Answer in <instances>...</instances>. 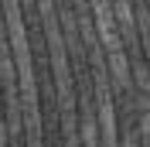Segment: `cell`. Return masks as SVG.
Instances as JSON below:
<instances>
[{
	"instance_id": "1",
	"label": "cell",
	"mask_w": 150,
	"mask_h": 147,
	"mask_svg": "<svg viewBox=\"0 0 150 147\" xmlns=\"http://www.w3.org/2000/svg\"><path fill=\"white\" fill-rule=\"evenodd\" d=\"M89 10H92V24H96V38L106 51H116L123 48V31H120V21L112 14V4L109 0H89Z\"/></svg>"
},
{
	"instance_id": "2",
	"label": "cell",
	"mask_w": 150,
	"mask_h": 147,
	"mask_svg": "<svg viewBox=\"0 0 150 147\" xmlns=\"http://www.w3.org/2000/svg\"><path fill=\"white\" fill-rule=\"evenodd\" d=\"M106 55H109V72H112V79H116V86H120V89H126V86H130V62H126V51H123V48H116V51H106Z\"/></svg>"
},
{
	"instance_id": "3",
	"label": "cell",
	"mask_w": 150,
	"mask_h": 147,
	"mask_svg": "<svg viewBox=\"0 0 150 147\" xmlns=\"http://www.w3.org/2000/svg\"><path fill=\"white\" fill-rule=\"evenodd\" d=\"M0 147H7V127H4V120H0Z\"/></svg>"
}]
</instances>
